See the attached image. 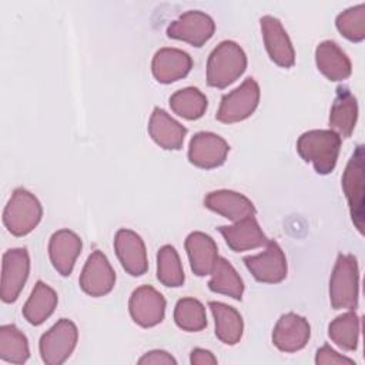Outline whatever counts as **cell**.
<instances>
[{
    "label": "cell",
    "instance_id": "6da1fadb",
    "mask_svg": "<svg viewBox=\"0 0 365 365\" xmlns=\"http://www.w3.org/2000/svg\"><path fill=\"white\" fill-rule=\"evenodd\" d=\"M247 68V56L241 46L232 40L221 41L208 56L207 84L225 88L242 76Z\"/></svg>",
    "mask_w": 365,
    "mask_h": 365
},
{
    "label": "cell",
    "instance_id": "7a4b0ae2",
    "mask_svg": "<svg viewBox=\"0 0 365 365\" xmlns=\"http://www.w3.org/2000/svg\"><path fill=\"white\" fill-rule=\"evenodd\" d=\"M341 148V137L332 130H309L301 134L297 141L298 154L312 163L318 174L334 171Z\"/></svg>",
    "mask_w": 365,
    "mask_h": 365
},
{
    "label": "cell",
    "instance_id": "3957f363",
    "mask_svg": "<svg viewBox=\"0 0 365 365\" xmlns=\"http://www.w3.org/2000/svg\"><path fill=\"white\" fill-rule=\"evenodd\" d=\"M359 297V268L356 257L339 254L329 279V301L334 309H356Z\"/></svg>",
    "mask_w": 365,
    "mask_h": 365
},
{
    "label": "cell",
    "instance_id": "277c9868",
    "mask_svg": "<svg viewBox=\"0 0 365 365\" xmlns=\"http://www.w3.org/2000/svg\"><path fill=\"white\" fill-rule=\"evenodd\" d=\"M43 207L37 197L26 188H16L3 211L7 231L16 237L30 234L41 221Z\"/></svg>",
    "mask_w": 365,
    "mask_h": 365
},
{
    "label": "cell",
    "instance_id": "5b68a950",
    "mask_svg": "<svg viewBox=\"0 0 365 365\" xmlns=\"http://www.w3.org/2000/svg\"><path fill=\"white\" fill-rule=\"evenodd\" d=\"M78 339L76 324L67 318L58 319L48 331H46L38 342L40 355L47 365H60L73 354Z\"/></svg>",
    "mask_w": 365,
    "mask_h": 365
},
{
    "label": "cell",
    "instance_id": "8992f818",
    "mask_svg": "<svg viewBox=\"0 0 365 365\" xmlns=\"http://www.w3.org/2000/svg\"><path fill=\"white\" fill-rule=\"evenodd\" d=\"M259 103V86L252 78H245L237 88L224 94L215 118L224 124H232L248 118Z\"/></svg>",
    "mask_w": 365,
    "mask_h": 365
},
{
    "label": "cell",
    "instance_id": "52a82bcc",
    "mask_svg": "<svg viewBox=\"0 0 365 365\" xmlns=\"http://www.w3.org/2000/svg\"><path fill=\"white\" fill-rule=\"evenodd\" d=\"M364 184V145H358L342 174V190L349 205L352 222L361 234L364 232L365 220Z\"/></svg>",
    "mask_w": 365,
    "mask_h": 365
},
{
    "label": "cell",
    "instance_id": "ba28073f",
    "mask_svg": "<svg viewBox=\"0 0 365 365\" xmlns=\"http://www.w3.org/2000/svg\"><path fill=\"white\" fill-rule=\"evenodd\" d=\"M30 272V257L26 248H11L3 254L0 297L6 304L14 302L26 285Z\"/></svg>",
    "mask_w": 365,
    "mask_h": 365
},
{
    "label": "cell",
    "instance_id": "9c48e42d",
    "mask_svg": "<svg viewBox=\"0 0 365 365\" xmlns=\"http://www.w3.org/2000/svg\"><path fill=\"white\" fill-rule=\"evenodd\" d=\"M215 23L211 16L201 10H188L167 27L170 38L185 41L194 47L204 46L214 34Z\"/></svg>",
    "mask_w": 365,
    "mask_h": 365
},
{
    "label": "cell",
    "instance_id": "30bf717a",
    "mask_svg": "<svg viewBox=\"0 0 365 365\" xmlns=\"http://www.w3.org/2000/svg\"><path fill=\"white\" fill-rule=\"evenodd\" d=\"M265 247V251L257 255H247L242 261L258 282L278 284L285 279L288 271L285 254L272 240H269Z\"/></svg>",
    "mask_w": 365,
    "mask_h": 365
},
{
    "label": "cell",
    "instance_id": "8fae6325",
    "mask_svg": "<svg viewBox=\"0 0 365 365\" xmlns=\"http://www.w3.org/2000/svg\"><path fill=\"white\" fill-rule=\"evenodd\" d=\"M128 309L137 325L151 328L164 319L165 298L154 287L141 285L133 291L128 301Z\"/></svg>",
    "mask_w": 365,
    "mask_h": 365
},
{
    "label": "cell",
    "instance_id": "7c38bea8",
    "mask_svg": "<svg viewBox=\"0 0 365 365\" xmlns=\"http://www.w3.org/2000/svg\"><path fill=\"white\" fill-rule=\"evenodd\" d=\"M228 151L230 145L221 135L211 131H200L190 141L188 160L198 168L211 170L225 163Z\"/></svg>",
    "mask_w": 365,
    "mask_h": 365
},
{
    "label": "cell",
    "instance_id": "4fadbf2b",
    "mask_svg": "<svg viewBox=\"0 0 365 365\" xmlns=\"http://www.w3.org/2000/svg\"><path fill=\"white\" fill-rule=\"evenodd\" d=\"M80 288L90 297H103L115 285V272L108 258L98 250L87 258L80 274Z\"/></svg>",
    "mask_w": 365,
    "mask_h": 365
},
{
    "label": "cell",
    "instance_id": "5bb4252c",
    "mask_svg": "<svg viewBox=\"0 0 365 365\" xmlns=\"http://www.w3.org/2000/svg\"><path fill=\"white\" fill-rule=\"evenodd\" d=\"M114 250L127 274L140 277L147 272V250L143 238L128 228H121L114 237Z\"/></svg>",
    "mask_w": 365,
    "mask_h": 365
},
{
    "label": "cell",
    "instance_id": "9a60e30c",
    "mask_svg": "<svg viewBox=\"0 0 365 365\" xmlns=\"http://www.w3.org/2000/svg\"><path fill=\"white\" fill-rule=\"evenodd\" d=\"M259 23L269 58L279 67H292L295 63V51L282 23L272 16L261 17Z\"/></svg>",
    "mask_w": 365,
    "mask_h": 365
},
{
    "label": "cell",
    "instance_id": "2e32d148",
    "mask_svg": "<svg viewBox=\"0 0 365 365\" xmlns=\"http://www.w3.org/2000/svg\"><path fill=\"white\" fill-rule=\"evenodd\" d=\"M311 336L308 321L294 312L281 315L272 331V342L282 352H297L302 349Z\"/></svg>",
    "mask_w": 365,
    "mask_h": 365
},
{
    "label": "cell",
    "instance_id": "e0dca14e",
    "mask_svg": "<svg viewBox=\"0 0 365 365\" xmlns=\"http://www.w3.org/2000/svg\"><path fill=\"white\" fill-rule=\"evenodd\" d=\"M81 248V238L76 232L66 228L56 231L48 242V255L54 269L60 275L68 277L73 272Z\"/></svg>",
    "mask_w": 365,
    "mask_h": 365
},
{
    "label": "cell",
    "instance_id": "ac0fdd59",
    "mask_svg": "<svg viewBox=\"0 0 365 365\" xmlns=\"http://www.w3.org/2000/svg\"><path fill=\"white\" fill-rule=\"evenodd\" d=\"M192 67V58L188 53L173 48V47H164L160 48L151 63L153 76L158 83L163 84H171L177 80L184 78Z\"/></svg>",
    "mask_w": 365,
    "mask_h": 365
},
{
    "label": "cell",
    "instance_id": "d6986e66",
    "mask_svg": "<svg viewBox=\"0 0 365 365\" xmlns=\"http://www.w3.org/2000/svg\"><path fill=\"white\" fill-rule=\"evenodd\" d=\"M218 231L224 237L227 245L235 252L259 248L269 241L262 232L255 215L240 220L232 225H221L218 227Z\"/></svg>",
    "mask_w": 365,
    "mask_h": 365
},
{
    "label": "cell",
    "instance_id": "ffe728a7",
    "mask_svg": "<svg viewBox=\"0 0 365 365\" xmlns=\"http://www.w3.org/2000/svg\"><path fill=\"white\" fill-rule=\"evenodd\" d=\"M204 205L234 222L247 217H254L257 212L250 198L232 190H217L208 192L204 198Z\"/></svg>",
    "mask_w": 365,
    "mask_h": 365
},
{
    "label": "cell",
    "instance_id": "44dd1931",
    "mask_svg": "<svg viewBox=\"0 0 365 365\" xmlns=\"http://www.w3.org/2000/svg\"><path fill=\"white\" fill-rule=\"evenodd\" d=\"M184 245L191 271L197 277L210 275L218 259V248L212 237L201 231H194L188 234Z\"/></svg>",
    "mask_w": 365,
    "mask_h": 365
},
{
    "label": "cell",
    "instance_id": "7402d4cb",
    "mask_svg": "<svg viewBox=\"0 0 365 365\" xmlns=\"http://www.w3.org/2000/svg\"><path fill=\"white\" fill-rule=\"evenodd\" d=\"M148 134L161 148L180 150L184 144L187 128L165 110L155 107L148 121Z\"/></svg>",
    "mask_w": 365,
    "mask_h": 365
},
{
    "label": "cell",
    "instance_id": "603a6c76",
    "mask_svg": "<svg viewBox=\"0 0 365 365\" xmlns=\"http://www.w3.org/2000/svg\"><path fill=\"white\" fill-rule=\"evenodd\" d=\"M315 63L318 70L331 81L346 80L352 73L349 57L332 40L321 41L317 46Z\"/></svg>",
    "mask_w": 365,
    "mask_h": 365
},
{
    "label": "cell",
    "instance_id": "cb8c5ba5",
    "mask_svg": "<svg viewBox=\"0 0 365 365\" xmlns=\"http://www.w3.org/2000/svg\"><path fill=\"white\" fill-rule=\"evenodd\" d=\"M358 120V101L346 87H338L329 113V127L339 137L348 138Z\"/></svg>",
    "mask_w": 365,
    "mask_h": 365
},
{
    "label": "cell",
    "instance_id": "d4e9b609",
    "mask_svg": "<svg viewBox=\"0 0 365 365\" xmlns=\"http://www.w3.org/2000/svg\"><path fill=\"white\" fill-rule=\"evenodd\" d=\"M208 307L215 321L217 338L227 345L238 344L244 332L241 314L234 307L218 301H210Z\"/></svg>",
    "mask_w": 365,
    "mask_h": 365
},
{
    "label": "cell",
    "instance_id": "484cf974",
    "mask_svg": "<svg viewBox=\"0 0 365 365\" xmlns=\"http://www.w3.org/2000/svg\"><path fill=\"white\" fill-rule=\"evenodd\" d=\"M58 302L56 291L43 281H37L23 307V317L31 325H41L51 317Z\"/></svg>",
    "mask_w": 365,
    "mask_h": 365
},
{
    "label": "cell",
    "instance_id": "4316f807",
    "mask_svg": "<svg viewBox=\"0 0 365 365\" xmlns=\"http://www.w3.org/2000/svg\"><path fill=\"white\" fill-rule=\"evenodd\" d=\"M208 288L212 292L228 295L237 301H241L244 294V282L237 269L224 257H218L212 272L210 274Z\"/></svg>",
    "mask_w": 365,
    "mask_h": 365
},
{
    "label": "cell",
    "instance_id": "83f0119b",
    "mask_svg": "<svg viewBox=\"0 0 365 365\" xmlns=\"http://www.w3.org/2000/svg\"><path fill=\"white\" fill-rule=\"evenodd\" d=\"M30 356L26 335L13 324L0 327V359L9 364H24Z\"/></svg>",
    "mask_w": 365,
    "mask_h": 365
},
{
    "label": "cell",
    "instance_id": "f1b7e54d",
    "mask_svg": "<svg viewBox=\"0 0 365 365\" xmlns=\"http://www.w3.org/2000/svg\"><path fill=\"white\" fill-rule=\"evenodd\" d=\"M208 106L205 94L197 87H185L175 91L170 97L171 110L185 118V120H198L204 115Z\"/></svg>",
    "mask_w": 365,
    "mask_h": 365
},
{
    "label": "cell",
    "instance_id": "f546056e",
    "mask_svg": "<svg viewBox=\"0 0 365 365\" xmlns=\"http://www.w3.org/2000/svg\"><path fill=\"white\" fill-rule=\"evenodd\" d=\"M361 319L354 309L336 317L328 327V335L339 348L355 351L359 341Z\"/></svg>",
    "mask_w": 365,
    "mask_h": 365
},
{
    "label": "cell",
    "instance_id": "4dcf8cb0",
    "mask_svg": "<svg viewBox=\"0 0 365 365\" xmlns=\"http://www.w3.org/2000/svg\"><path fill=\"white\" fill-rule=\"evenodd\" d=\"M157 278L171 288H178L184 284V269L180 255L173 245H163L157 252Z\"/></svg>",
    "mask_w": 365,
    "mask_h": 365
},
{
    "label": "cell",
    "instance_id": "1f68e13d",
    "mask_svg": "<svg viewBox=\"0 0 365 365\" xmlns=\"http://www.w3.org/2000/svg\"><path fill=\"white\" fill-rule=\"evenodd\" d=\"M174 321L184 331L198 332L207 327L205 308L195 298H181L174 308Z\"/></svg>",
    "mask_w": 365,
    "mask_h": 365
},
{
    "label": "cell",
    "instance_id": "d6a6232c",
    "mask_svg": "<svg viewBox=\"0 0 365 365\" xmlns=\"http://www.w3.org/2000/svg\"><path fill=\"white\" fill-rule=\"evenodd\" d=\"M338 31L349 41L359 43L365 38V4L361 3L339 13L335 20Z\"/></svg>",
    "mask_w": 365,
    "mask_h": 365
},
{
    "label": "cell",
    "instance_id": "836d02e7",
    "mask_svg": "<svg viewBox=\"0 0 365 365\" xmlns=\"http://www.w3.org/2000/svg\"><path fill=\"white\" fill-rule=\"evenodd\" d=\"M315 362L318 365H339V364H349V365H355L354 359L344 356L341 354H338L335 349H332L329 345H324L317 351L315 355Z\"/></svg>",
    "mask_w": 365,
    "mask_h": 365
},
{
    "label": "cell",
    "instance_id": "e575fe53",
    "mask_svg": "<svg viewBox=\"0 0 365 365\" xmlns=\"http://www.w3.org/2000/svg\"><path fill=\"white\" fill-rule=\"evenodd\" d=\"M138 364L141 365H148V364H154V365H175L177 361L175 358L168 354L167 351H163V349H154V351H150L147 354H144L140 359H138Z\"/></svg>",
    "mask_w": 365,
    "mask_h": 365
},
{
    "label": "cell",
    "instance_id": "d590c367",
    "mask_svg": "<svg viewBox=\"0 0 365 365\" xmlns=\"http://www.w3.org/2000/svg\"><path fill=\"white\" fill-rule=\"evenodd\" d=\"M190 362L192 365H214L217 364V358L214 356V354L208 349H202V348H195L191 351L190 355Z\"/></svg>",
    "mask_w": 365,
    "mask_h": 365
}]
</instances>
